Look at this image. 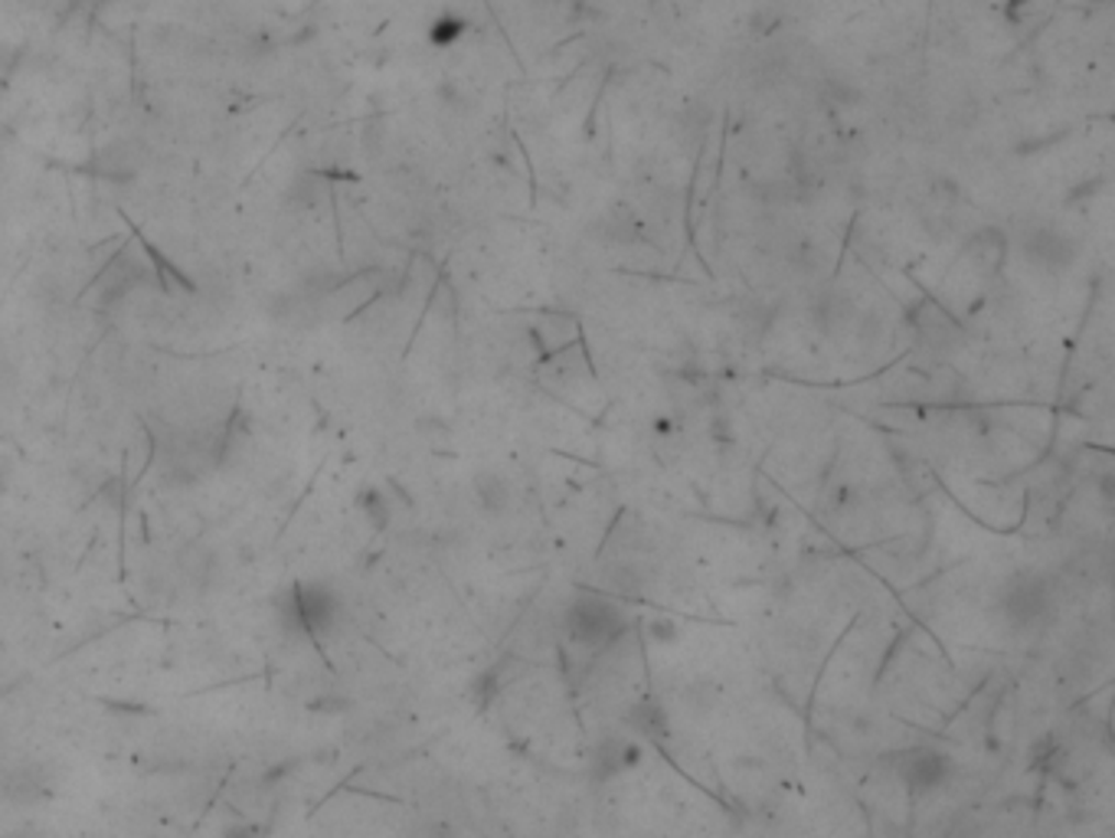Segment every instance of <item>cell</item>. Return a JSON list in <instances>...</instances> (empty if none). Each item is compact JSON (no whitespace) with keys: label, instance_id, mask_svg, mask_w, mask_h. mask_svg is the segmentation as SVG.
Instances as JSON below:
<instances>
[{"label":"cell","instance_id":"obj_11","mask_svg":"<svg viewBox=\"0 0 1115 838\" xmlns=\"http://www.w3.org/2000/svg\"><path fill=\"white\" fill-rule=\"evenodd\" d=\"M364 505H367V511L373 515V525H376V528H383V525H386V518H389V511H386V501H383V498L373 492V495H367V501H364Z\"/></svg>","mask_w":1115,"mask_h":838},{"label":"cell","instance_id":"obj_6","mask_svg":"<svg viewBox=\"0 0 1115 838\" xmlns=\"http://www.w3.org/2000/svg\"><path fill=\"white\" fill-rule=\"evenodd\" d=\"M298 609H301V619L311 632L318 629H328L331 626V616H334V599L321 589H305V596L298 599Z\"/></svg>","mask_w":1115,"mask_h":838},{"label":"cell","instance_id":"obj_8","mask_svg":"<svg viewBox=\"0 0 1115 838\" xmlns=\"http://www.w3.org/2000/svg\"><path fill=\"white\" fill-rule=\"evenodd\" d=\"M465 30H468L465 16L442 13V16H435V20H432V26H429V40H432L435 46H452V43H459V40L465 36Z\"/></svg>","mask_w":1115,"mask_h":838},{"label":"cell","instance_id":"obj_1","mask_svg":"<svg viewBox=\"0 0 1115 838\" xmlns=\"http://www.w3.org/2000/svg\"><path fill=\"white\" fill-rule=\"evenodd\" d=\"M625 629H628L625 613L606 599L586 596V599H576L566 609V636L583 652H603V649L616 646Z\"/></svg>","mask_w":1115,"mask_h":838},{"label":"cell","instance_id":"obj_10","mask_svg":"<svg viewBox=\"0 0 1115 838\" xmlns=\"http://www.w3.org/2000/svg\"><path fill=\"white\" fill-rule=\"evenodd\" d=\"M648 632H651V639H658V642H674V636H677V626H674L671 619H654Z\"/></svg>","mask_w":1115,"mask_h":838},{"label":"cell","instance_id":"obj_5","mask_svg":"<svg viewBox=\"0 0 1115 838\" xmlns=\"http://www.w3.org/2000/svg\"><path fill=\"white\" fill-rule=\"evenodd\" d=\"M475 498H478V505H482V511L485 515H507L510 511V505H514V485H510V478L504 475V472H497V468H482L478 475H475Z\"/></svg>","mask_w":1115,"mask_h":838},{"label":"cell","instance_id":"obj_2","mask_svg":"<svg viewBox=\"0 0 1115 838\" xmlns=\"http://www.w3.org/2000/svg\"><path fill=\"white\" fill-rule=\"evenodd\" d=\"M1001 609H1004V619L1017 632H1034V629H1044L1053 619L1057 599H1053V589L1044 576H1017L1007 586V593L1001 596Z\"/></svg>","mask_w":1115,"mask_h":838},{"label":"cell","instance_id":"obj_7","mask_svg":"<svg viewBox=\"0 0 1115 838\" xmlns=\"http://www.w3.org/2000/svg\"><path fill=\"white\" fill-rule=\"evenodd\" d=\"M621 743H625V740H603V743L593 750L589 773H593L596 780H612L616 773L625 770V763H621Z\"/></svg>","mask_w":1115,"mask_h":838},{"label":"cell","instance_id":"obj_3","mask_svg":"<svg viewBox=\"0 0 1115 838\" xmlns=\"http://www.w3.org/2000/svg\"><path fill=\"white\" fill-rule=\"evenodd\" d=\"M1020 250H1024V260L1044 273H1067L1077 256H1080V243L1057 230V227H1030L1020 240Z\"/></svg>","mask_w":1115,"mask_h":838},{"label":"cell","instance_id":"obj_9","mask_svg":"<svg viewBox=\"0 0 1115 838\" xmlns=\"http://www.w3.org/2000/svg\"><path fill=\"white\" fill-rule=\"evenodd\" d=\"M631 724H634L638 730L651 734V737H661V734H664V727H667V720H664V710H661L658 704H651V701H644V704H638V707H634V714H631Z\"/></svg>","mask_w":1115,"mask_h":838},{"label":"cell","instance_id":"obj_4","mask_svg":"<svg viewBox=\"0 0 1115 838\" xmlns=\"http://www.w3.org/2000/svg\"><path fill=\"white\" fill-rule=\"evenodd\" d=\"M896 776L906 783V790L913 796L932 793L939 786L949 783L952 776V757L936 750V747H913L906 753H899L896 760Z\"/></svg>","mask_w":1115,"mask_h":838}]
</instances>
